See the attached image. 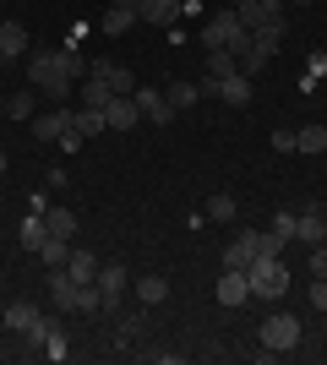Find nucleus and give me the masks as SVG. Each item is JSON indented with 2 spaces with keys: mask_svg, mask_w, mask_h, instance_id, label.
<instances>
[{
  "mask_svg": "<svg viewBox=\"0 0 327 365\" xmlns=\"http://www.w3.org/2000/svg\"><path fill=\"white\" fill-rule=\"evenodd\" d=\"M22 61H28V88L49 93L55 104H66V98L77 93V76L88 71V61H82L77 49H49V44L28 49Z\"/></svg>",
  "mask_w": 327,
  "mask_h": 365,
  "instance_id": "nucleus-1",
  "label": "nucleus"
},
{
  "mask_svg": "<svg viewBox=\"0 0 327 365\" xmlns=\"http://www.w3.org/2000/svg\"><path fill=\"white\" fill-rule=\"evenodd\" d=\"M246 278H251V294H256V300H279V294L289 289V267H284L279 257L251 262V267H246Z\"/></svg>",
  "mask_w": 327,
  "mask_h": 365,
  "instance_id": "nucleus-2",
  "label": "nucleus"
},
{
  "mask_svg": "<svg viewBox=\"0 0 327 365\" xmlns=\"http://www.w3.org/2000/svg\"><path fill=\"white\" fill-rule=\"evenodd\" d=\"M262 344H267V349H279V354H289L300 344V322L289 317V311H273V317L262 322Z\"/></svg>",
  "mask_w": 327,
  "mask_h": 365,
  "instance_id": "nucleus-3",
  "label": "nucleus"
},
{
  "mask_svg": "<svg viewBox=\"0 0 327 365\" xmlns=\"http://www.w3.org/2000/svg\"><path fill=\"white\" fill-rule=\"evenodd\" d=\"M104 125H109V131H137V125H142L137 98H131V93H115V98L104 104Z\"/></svg>",
  "mask_w": 327,
  "mask_h": 365,
  "instance_id": "nucleus-4",
  "label": "nucleus"
},
{
  "mask_svg": "<svg viewBox=\"0 0 327 365\" xmlns=\"http://www.w3.org/2000/svg\"><path fill=\"white\" fill-rule=\"evenodd\" d=\"M284 33H289V22H284V11H273V16H267V22H262V28H251V49L273 61V55H279V49H284Z\"/></svg>",
  "mask_w": 327,
  "mask_h": 365,
  "instance_id": "nucleus-5",
  "label": "nucleus"
},
{
  "mask_svg": "<svg viewBox=\"0 0 327 365\" xmlns=\"http://www.w3.org/2000/svg\"><path fill=\"white\" fill-rule=\"evenodd\" d=\"M98 294H104V311H120V294H125V284H131V278H125V267L120 262H98Z\"/></svg>",
  "mask_w": 327,
  "mask_h": 365,
  "instance_id": "nucleus-6",
  "label": "nucleus"
},
{
  "mask_svg": "<svg viewBox=\"0 0 327 365\" xmlns=\"http://www.w3.org/2000/svg\"><path fill=\"white\" fill-rule=\"evenodd\" d=\"M246 300H251V278L240 273V267H224V273H218V305L240 311Z\"/></svg>",
  "mask_w": 327,
  "mask_h": 365,
  "instance_id": "nucleus-7",
  "label": "nucleus"
},
{
  "mask_svg": "<svg viewBox=\"0 0 327 365\" xmlns=\"http://www.w3.org/2000/svg\"><path fill=\"white\" fill-rule=\"evenodd\" d=\"M131 98H137L142 120H153V125H170V120H175V104H170L158 88H131Z\"/></svg>",
  "mask_w": 327,
  "mask_h": 365,
  "instance_id": "nucleus-8",
  "label": "nucleus"
},
{
  "mask_svg": "<svg viewBox=\"0 0 327 365\" xmlns=\"http://www.w3.org/2000/svg\"><path fill=\"white\" fill-rule=\"evenodd\" d=\"M71 131V109H44V115H33V142H61Z\"/></svg>",
  "mask_w": 327,
  "mask_h": 365,
  "instance_id": "nucleus-9",
  "label": "nucleus"
},
{
  "mask_svg": "<svg viewBox=\"0 0 327 365\" xmlns=\"http://www.w3.org/2000/svg\"><path fill=\"white\" fill-rule=\"evenodd\" d=\"M186 11V0H142L137 16L147 22V28H175V16Z\"/></svg>",
  "mask_w": 327,
  "mask_h": 365,
  "instance_id": "nucleus-10",
  "label": "nucleus"
},
{
  "mask_svg": "<svg viewBox=\"0 0 327 365\" xmlns=\"http://www.w3.org/2000/svg\"><path fill=\"white\" fill-rule=\"evenodd\" d=\"M295 240H306V245H322L327 240V213H322V207L295 213Z\"/></svg>",
  "mask_w": 327,
  "mask_h": 365,
  "instance_id": "nucleus-11",
  "label": "nucleus"
},
{
  "mask_svg": "<svg viewBox=\"0 0 327 365\" xmlns=\"http://www.w3.org/2000/svg\"><path fill=\"white\" fill-rule=\"evenodd\" d=\"M213 98H224V104H234V109H246V104H251V76L234 71V76H224V82H213Z\"/></svg>",
  "mask_w": 327,
  "mask_h": 365,
  "instance_id": "nucleus-12",
  "label": "nucleus"
},
{
  "mask_svg": "<svg viewBox=\"0 0 327 365\" xmlns=\"http://www.w3.org/2000/svg\"><path fill=\"white\" fill-rule=\"evenodd\" d=\"M28 28H22V22H0V61H22V55H28Z\"/></svg>",
  "mask_w": 327,
  "mask_h": 365,
  "instance_id": "nucleus-13",
  "label": "nucleus"
},
{
  "mask_svg": "<svg viewBox=\"0 0 327 365\" xmlns=\"http://www.w3.org/2000/svg\"><path fill=\"white\" fill-rule=\"evenodd\" d=\"M88 76H98V82H109V88H115V93H131V88H137V76L125 71V66H115V61H93V66H88Z\"/></svg>",
  "mask_w": 327,
  "mask_h": 365,
  "instance_id": "nucleus-14",
  "label": "nucleus"
},
{
  "mask_svg": "<svg viewBox=\"0 0 327 365\" xmlns=\"http://www.w3.org/2000/svg\"><path fill=\"white\" fill-rule=\"evenodd\" d=\"M49 300H55V311H66V317H71L77 284H71V273H66V267H49Z\"/></svg>",
  "mask_w": 327,
  "mask_h": 365,
  "instance_id": "nucleus-15",
  "label": "nucleus"
},
{
  "mask_svg": "<svg viewBox=\"0 0 327 365\" xmlns=\"http://www.w3.org/2000/svg\"><path fill=\"white\" fill-rule=\"evenodd\" d=\"M66 273H71V284H93V278H98V257H93V251H82V245H71Z\"/></svg>",
  "mask_w": 327,
  "mask_h": 365,
  "instance_id": "nucleus-16",
  "label": "nucleus"
},
{
  "mask_svg": "<svg viewBox=\"0 0 327 365\" xmlns=\"http://www.w3.org/2000/svg\"><path fill=\"white\" fill-rule=\"evenodd\" d=\"M109 98H115V88H109V82H98V76H88V82L77 88V109H104Z\"/></svg>",
  "mask_w": 327,
  "mask_h": 365,
  "instance_id": "nucleus-17",
  "label": "nucleus"
},
{
  "mask_svg": "<svg viewBox=\"0 0 327 365\" xmlns=\"http://www.w3.org/2000/svg\"><path fill=\"white\" fill-rule=\"evenodd\" d=\"M71 131H77L82 142L98 137V131H109V125H104V109H71Z\"/></svg>",
  "mask_w": 327,
  "mask_h": 365,
  "instance_id": "nucleus-18",
  "label": "nucleus"
},
{
  "mask_svg": "<svg viewBox=\"0 0 327 365\" xmlns=\"http://www.w3.org/2000/svg\"><path fill=\"white\" fill-rule=\"evenodd\" d=\"M137 300H142V305L170 300V278H164V273H147V278H137Z\"/></svg>",
  "mask_w": 327,
  "mask_h": 365,
  "instance_id": "nucleus-19",
  "label": "nucleus"
},
{
  "mask_svg": "<svg viewBox=\"0 0 327 365\" xmlns=\"http://www.w3.org/2000/svg\"><path fill=\"white\" fill-rule=\"evenodd\" d=\"M295 153H327V125H300L295 131Z\"/></svg>",
  "mask_w": 327,
  "mask_h": 365,
  "instance_id": "nucleus-20",
  "label": "nucleus"
},
{
  "mask_svg": "<svg viewBox=\"0 0 327 365\" xmlns=\"http://www.w3.org/2000/svg\"><path fill=\"white\" fill-rule=\"evenodd\" d=\"M44 224H49V235H55V240H77V213H66V207H49Z\"/></svg>",
  "mask_w": 327,
  "mask_h": 365,
  "instance_id": "nucleus-21",
  "label": "nucleus"
},
{
  "mask_svg": "<svg viewBox=\"0 0 327 365\" xmlns=\"http://www.w3.org/2000/svg\"><path fill=\"white\" fill-rule=\"evenodd\" d=\"M234 71H240V61H234L229 49H207V82H224Z\"/></svg>",
  "mask_w": 327,
  "mask_h": 365,
  "instance_id": "nucleus-22",
  "label": "nucleus"
},
{
  "mask_svg": "<svg viewBox=\"0 0 327 365\" xmlns=\"http://www.w3.org/2000/svg\"><path fill=\"white\" fill-rule=\"evenodd\" d=\"M93 311H104V294H98V284H77V300H71V317H93Z\"/></svg>",
  "mask_w": 327,
  "mask_h": 365,
  "instance_id": "nucleus-23",
  "label": "nucleus"
},
{
  "mask_svg": "<svg viewBox=\"0 0 327 365\" xmlns=\"http://www.w3.org/2000/svg\"><path fill=\"white\" fill-rule=\"evenodd\" d=\"M49 240V224H44V213H28L22 218V245H28L33 257H38V245Z\"/></svg>",
  "mask_w": 327,
  "mask_h": 365,
  "instance_id": "nucleus-24",
  "label": "nucleus"
},
{
  "mask_svg": "<svg viewBox=\"0 0 327 365\" xmlns=\"http://www.w3.org/2000/svg\"><path fill=\"white\" fill-rule=\"evenodd\" d=\"M164 98H170L175 115H180V109H191L197 98H202V88H197V82H170V88H164Z\"/></svg>",
  "mask_w": 327,
  "mask_h": 365,
  "instance_id": "nucleus-25",
  "label": "nucleus"
},
{
  "mask_svg": "<svg viewBox=\"0 0 327 365\" xmlns=\"http://www.w3.org/2000/svg\"><path fill=\"white\" fill-rule=\"evenodd\" d=\"M234 16H240V28H262V22H267V16H273V11H267V6H262V0H240V6H234Z\"/></svg>",
  "mask_w": 327,
  "mask_h": 365,
  "instance_id": "nucleus-26",
  "label": "nucleus"
},
{
  "mask_svg": "<svg viewBox=\"0 0 327 365\" xmlns=\"http://www.w3.org/2000/svg\"><path fill=\"white\" fill-rule=\"evenodd\" d=\"M33 322H38V311H33L28 300H16V305H6V327H11V333H28Z\"/></svg>",
  "mask_w": 327,
  "mask_h": 365,
  "instance_id": "nucleus-27",
  "label": "nucleus"
},
{
  "mask_svg": "<svg viewBox=\"0 0 327 365\" xmlns=\"http://www.w3.org/2000/svg\"><path fill=\"white\" fill-rule=\"evenodd\" d=\"M131 22H142V16H137V11H125V6H109V11H104V22H98V28H104L109 38H115V33H125V28H131Z\"/></svg>",
  "mask_w": 327,
  "mask_h": 365,
  "instance_id": "nucleus-28",
  "label": "nucleus"
},
{
  "mask_svg": "<svg viewBox=\"0 0 327 365\" xmlns=\"http://www.w3.org/2000/svg\"><path fill=\"white\" fill-rule=\"evenodd\" d=\"M66 257H71V240H55V235H49V240L38 245V262H44V267H66Z\"/></svg>",
  "mask_w": 327,
  "mask_h": 365,
  "instance_id": "nucleus-29",
  "label": "nucleus"
},
{
  "mask_svg": "<svg viewBox=\"0 0 327 365\" xmlns=\"http://www.w3.org/2000/svg\"><path fill=\"white\" fill-rule=\"evenodd\" d=\"M224 267H240V273L251 267V245H246V235H234V240H229V251H224Z\"/></svg>",
  "mask_w": 327,
  "mask_h": 365,
  "instance_id": "nucleus-30",
  "label": "nucleus"
},
{
  "mask_svg": "<svg viewBox=\"0 0 327 365\" xmlns=\"http://www.w3.org/2000/svg\"><path fill=\"white\" fill-rule=\"evenodd\" d=\"M33 93H38V88H22V93L6 98V115H11V120H28V115H33Z\"/></svg>",
  "mask_w": 327,
  "mask_h": 365,
  "instance_id": "nucleus-31",
  "label": "nucleus"
},
{
  "mask_svg": "<svg viewBox=\"0 0 327 365\" xmlns=\"http://www.w3.org/2000/svg\"><path fill=\"white\" fill-rule=\"evenodd\" d=\"M229 218H234V197H224V191L207 197V224H229Z\"/></svg>",
  "mask_w": 327,
  "mask_h": 365,
  "instance_id": "nucleus-32",
  "label": "nucleus"
},
{
  "mask_svg": "<svg viewBox=\"0 0 327 365\" xmlns=\"http://www.w3.org/2000/svg\"><path fill=\"white\" fill-rule=\"evenodd\" d=\"M44 354H49V360H66V354H71V344H66V333H61V327H49V338H44Z\"/></svg>",
  "mask_w": 327,
  "mask_h": 365,
  "instance_id": "nucleus-33",
  "label": "nucleus"
},
{
  "mask_svg": "<svg viewBox=\"0 0 327 365\" xmlns=\"http://www.w3.org/2000/svg\"><path fill=\"white\" fill-rule=\"evenodd\" d=\"M273 235H279L284 245L295 240V213H273Z\"/></svg>",
  "mask_w": 327,
  "mask_h": 365,
  "instance_id": "nucleus-34",
  "label": "nucleus"
},
{
  "mask_svg": "<svg viewBox=\"0 0 327 365\" xmlns=\"http://www.w3.org/2000/svg\"><path fill=\"white\" fill-rule=\"evenodd\" d=\"M311 278H327V240L311 245Z\"/></svg>",
  "mask_w": 327,
  "mask_h": 365,
  "instance_id": "nucleus-35",
  "label": "nucleus"
},
{
  "mask_svg": "<svg viewBox=\"0 0 327 365\" xmlns=\"http://www.w3.org/2000/svg\"><path fill=\"white\" fill-rule=\"evenodd\" d=\"M311 305H316V311H327V278H311Z\"/></svg>",
  "mask_w": 327,
  "mask_h": 365,
  "instance_id": "nucleus-36",
  "label": "nucleus"
},
{
  "mask_svg": "<svg viewBox=\"0 0 327 365\" xmlns=\"http://www.w3.org/2000/svg\"><path fill=\"white\" fill-rule=\"evenodd\" d=\"M273 148H279V153H295V131H273Z\"/></svg>",
  "mask_w": 327,
  "mask_h": 365,
  "instance_id": "nucleus-37",
  "label": "nucleus"
},
{
  "mask_svg": "<svg viewBox=\"0 0 327 365\" xmlns=\"http://www.w3.org/2000/svg\"><path fill=\"white\" fill-rule=\"evenodd\" d=\"M109 6H125V11H137V6H142V0H109Z\"/></svg>",
  "mask_w": 327,
  "mask_h": 365,
  "instance_id": "nucleus-38",
  "label": "nucleus"
},
{
  "mask_svg": "<svg viewBox=\"0 0 327 365\" xmlns=\"http://www.w3.org/2000/svg\"><path fill=\"white\" fill-rule=\"evenodd\" d=\"M262 6H267V11H279V6H284V0H262Z\"/></svg>",
  "mask_w": 327,
  "mask_h": 365,
  "instance_id": "nucleus-39",
  "label": "nucleus"
},
{
  "mask_svg": "<svg viewBox=\"0 0 327 365\" xmlns=\"http://www.w3.org/2000/svg\"><path fill=\"white\" fill-rule=\"evenodd\" d=\"M295 6H316V0H295Z\"/></svg>",
  "mask_w": 327,
  "mask_h": 365,
  "instance_id": "nucleus-40",
  "label": "nucleus"
},
{
  "mask_svg": "<svg viewBox=\"0 0 327 365\" xmlns=\"http://www.w3.org/2000/svg\"><path fill=\"white\" fill-rule=\"evenodd\" d=\"M0 169H6V153H0Z\"/></svg>",
  "mask_w": 327,
  "mask_h": 365,
  "instance_id": "nucleus-41",
  "label": "nucleus"
},
{
  "mask_svg": "<svg viewBox=\"0 0 327 365\" xmlns=\"http://www.w3.org/2000/svg\"><path fill=\"white\" fill-rule=\"evenodd\" d=\"M0 115H6V98H0Z\"/></svg>",
  "mask_w": 327,
  "mask_h": 365,
  "instance_id": "nucleus-42",
  "label": "nucleus"
},
{
  "mask_svg": "<svg viewBox=\"0 0 327 365\" xmlns=\"http://www.w3.org/2000/svg\"><path fill=\"white\" fill-rule=\"evenodd\" d=\"M229 6H240V0H229Z\"/></svg>",
  "mask_w": 327,
  "mask_h": 365,
  "instance_id": "nucleus-43",
  "label": "nucleus"
}]
</instances>
